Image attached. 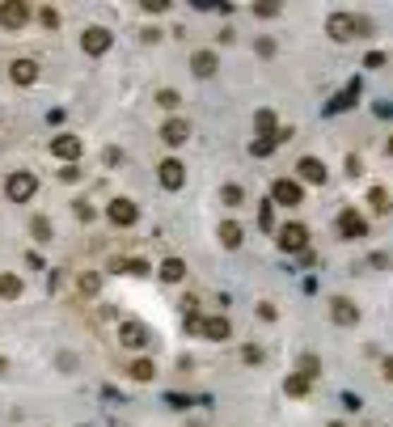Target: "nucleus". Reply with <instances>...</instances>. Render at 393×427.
Returning <instances> with one entry per match:
<instances>
[{"instance_id":"f704fd0d","label":"nucleus","mask_w":393,"mask_h":427,"mask_svg":"<svg viewBox=\"0 0 393 427\" xmlns=\"http://www.w3.org/2000/svg\"><path fill=\"white\" fill-rule=\"evenodd\" d=\"M385 377L393 381V360H385Z\"/></svg>"},{"instance_id":"5701e85b","label":"nucleus","mask_w":393,"mask_h":427,"mask_svg":"<svg viewBox=\"0 0 393 427\" xmlns=\"http://www.w3.org/2000/svg\"><path fill=\"white\" fill-rule=\"evenodd\" d=\"M0 296L4 301H17L21 296V279L17 275H0Z\"/></svg>"},{"instance_id":"9d476101","label":"nucleus","mask_w":393,"mask_h":427,"mask_svg":"<svg viewBox=\"0 0 393 427\" xmlns=\"http://www.w3.org/2000/svg\"><path fill=\"white\" fill-rule=\"evenodd\" d=\"M199 335L212 339V343H224V339H233V326H229V318H203L199 322Z\"/></svg>"},{"instance_id":"c756f323","label":"nucleus","mask_w":393,"mask_h":427,"mask_svg":"<svg viewBox=\"0 0 393 427\" xmlns=\"http://www.w3.org/2000/svg\"><path fill=\"white\" fill-rule=\"evenodd\" d=\"M119 267H123L127 275H148V263H144V258H131V263H119Z\"/></svg>"},{"instance_id":"f3484780","label":"nucleus","mask_w":393,"mask_h":427,"mask_svg":"<svg viewBox=\"0 0 393 427\" xmlns=\"http://www.w3.org/2000/svg\"><path fill=\"white\" fill-rule=\"evenodd\" d=\"M339 233H343V237H364V233H368V224H364L356 212H343V216H339Z\"/></svg>"},{"instance_id":"393cba45","label":"nucleus","mask_w":393,"mask_h":427,"mask_svg":"<svg viewBox=\"0 0 393 427\" xmlns=\"http://www.w3.org/2000/svg\"><path fill=\"white\" fill-rule=\"evenodd\" d=\"M131 377H135V381H152V377H157L152 360H131Z\"/></svg>"},{"instance_id":"6e6552de","label":"nucleus","mask_w":393,"mask_h":427,"mask_svg":"<svg viewBox=\"0 0 393 427\" xmlns=\"http://www.w3.org/2000/svg\"><path fill=\"white\" fill-rule=\"evenodd\" d=\"M25 21H30V4H25V0H4V4H0V25L17 30V25H25Z\"/></svg>"},{"instance_id":"e433bc0d","label":"nucleus","mask_w":393,"mask_h":427,"mask_svg":"<svg viewBox=\"0 0 393 427\" xmlns=\"http://www.w3.org/2000/svg\"><path fill=\"white\" fill-rule=\"evenodd\" d=\"M389 152H393V140H389Z\"/></svg>"},{"instance_id":"4be33fe9","label":"nucleus","mask_w":393,"mask_h":427,"mask_svg":"<svg viewBox=\"0 0 393 427\" xmlns=\"http://www.w3.org/2000/svg\"><path fill=\"white\" fill-rule=\"evenodd\" d=\"M220 203H224V208H241V203H246L241 186H233V182H229V186H220Z\"/></svg>"},{"instance_id":"0eeeda50","label":"nucleus","mask_w":393,"mask_h":427,"mask_svg":"<svg viewBox=\"0 0 393 427\" xmlns=\"http://www.w3.org/2000/svg\"><path fill=\"white\" fill-rule=\"evenodd\" d=\"M157 169H161V186H165V191H182V182H186V165H182V161L165 157Z\"/></svg>"},{"instance_id":"2f4dec72","label":"nucleus","mask_w":393,"mask_h":427,"mask_svg":"<svg viewBox=\"0 0 393 427\" xmlns=\"http://www.w3.org/2000/svg\"><path fill=\"white\" fill-rule=\"evenodd\" d=\"M80 292H85V296H93V292H97V275H93V271H85V275H80Z\"/></svg>"},{"instance_id":"2eb2a0df","label":"nucleus","mask_w":393,"mask_h":427,"mask_svg":"<svg viewBox=\"0 0 393 427\" xmlns=\"http://www.w3.org/2000/svg\"><path fill=\"white\" fill-rule=\"evenodd\" d=\"M330 318H334V326H356L360 322V309L351 301H334L330 305Z\"/></svg>"},{"instance_id":"ddd939ff","label":"nucleus","mask_w":393,"mask_h":427,"mask_svg":"<svg viewBox=\"0 0 393 427\" xmlns=\"http://www.w3.org/2000/svg\"><path fill=\"white\" fill-rule=\"evenodd\" d=\"M51 152H55L59 161H76V157H80V140H76V136H55V140H51Z\"/></svg>"},{"instance_id":"39448f33","label":"nucleus","mask_w":393,"mask_h":427,"mask_svg":"<svg viewBox=\"0 0 393 427\" xmlns=\"http://www.w3.org/2000/svg\"><path fill=\"white\" fill-rule=\"evenodd\" d=\"M326 30H330V38L347 42V38H356V34H360V17H351V13H334V17L326 21Z\"/></svg>"},{"instance_id":"7ed1b4c3","label":"nucleus","mask_w":393,"mask_h":427,"mask_svg":"<svg viewBox=\"0 0 393 427\" xmlns=\"http://www.w3.org/2000/svg\"><path fill=\"white\" fill-rule=\"evenodd\" d=\"M106 220L119 224V229H131V224L140 220V208H135L131 199H110V203H106Z\"/></svg>"},{"instance_id":"cd10ccee","label":"nucleus","mask_w":393,"mask_h":427,"mask_svg":"<svg viewBox=\"0 0 393 427\" xmlns=\"http://www.w3.org/2000/svg\"><path fill=\"white\" fill-rule=\"evenodd\" d=\"M318 368H322V360H318V356H305V360H301V377H305V381H313V377H318Z\"/></svg>"},{"instance_id":"6ab92c4d","label":"nucleus","mask_w":393,"mask_h":427,"mask_svg":"<svg viewBox=\"0 0 393 427\" xmlns=\"http://www.w3.org/2000/svg\"><path fill=\"white\" fill-rule=\"evenodd\" d=\"M161 279H165V284H182V279H186V263H182V258H165V263H161Z\"/></svg>"},{"instance_id":"20e7f679","label":"nucleus","mask_w":393,"mask_h":427,"mask_svg":"<svg viewBox=\"0 0 393 427\" xmlns=\"http://www.w3.org/2000/svg\"><path fill=\"white\" fill-rule=\"evenodd\" d=\"M305 246H309V229H305V224H296V220H292V224H284V229H279V250L301 254Z\"/></svg>"},{"instance_id":"bb28decb","label":"nucleus","mask_w":393,"mask_h":427,"mask_svg":"<svg viewBox=\"0 0 393 427\" xmlns=\"http://www.w3.org/2000/svg\"><path fill=\"white\" fill-rule=\"evenodd\" d=\"M250 152H254V157H267V152H275V140H271V136H258V140L250 144Z\"/></svg>"},{"instance_id":"f257e3e1","label":"nucleus","mask_w":393,"mask_h":427,"mask_svg":"<svg viewBox=\"0 0 393 427\" xmlns=\"http://www.w3.org/2000/svg\"><path fill=\"white\" fill-rule=\"evenodd\" d=\"M34 191H38V178H34L30 169H13V174H8V182H4L8 203H30V199H34Z\"/></svg>"},{"instance_id":"f8f14e48","label":"nucleus","mask_w":393,"mask_h":427,"mask_svg":"<svg viewBox=\"0 0 393 427\" xmlns=\"http://www.w3.org/2000/svg\"><path fill=\"white\" fill-rule=\"evenodd\" d=\"M161 140H165L169 148H178V144H186V140H191V127H186L182 119H169V123L161 127Z\"/></svg>"},{"instance_id":"a211bd4d","label":"nucleus","mask_w":393,"mask_h":427,"mask_svg":"<svg viewBox=\"0 0 393 427\" xmlns=\"http://www.w3.org/2000/svg\"><path fill=\"white\" fill-rule=\"evenodd\" d=\"M241 241H246V233H241V224H233V220H224V224H220V246H224V250H237Z\"/></svg>"},{"instance_id":"473e14b6","label":"nucleus","mask_w":393,"mask_h":427,"mask_svg":"<svg viewBox=\"0 0 393 427\" xmlns=\"http://www.w3.org/2000/svg\"><path fill=\"white\" fill-rule=\"evenodd\" d=\"M38 17H42V25H59V13H55V8H42Z\"/></svg>"},{"instance_id":"aec40b11","label":"nucleus","mask_w":393,"mask_h":427,"mask_svg":"<svg viewBox=\"0 0 393 427\" xmlns=\"http://www.w3.org/2000/svg\"><path fill=\"white\" fill-rule=\"evenodd\" d=\"M254 127H258V136H271V140H275V127H279V119H275L271 110H258V114H254Z\"/></svg>"},{"instance_id":"4468645a","label":"nucleus","mask_w":393,"mask_h":427,"mask_svg":"<svg viewBox=\"0 0 393 427\" xmlns=\"http://www.w3.org/2000/svg\"><path fill=\"white\" fill-rule=\"evenodd\" d=\"M296 169H301V178H305V182H313V186H322V182H326V165H322L318 157H301V165H296Z\"/></svg>"},{"instance_id":"b1692460","label":"nucleus","mask_w":393,"mask_h":427,"mask_svg":"<svg viewBox=\"0 0 393 427\" xmlns=\"http://www.w3.org/2000/svg\"><path fill=\"white\" fill-rule=\"evenodd\" d=\"M30 233H34V241H51V220L47 216H34L30 220Z\"/></svg>"},{"instance_id":"c9c22d12","label":"nucleus","mask_w":393,"mask_h":427,"mask_svg":"<svg viewBox=\"0 0 393 427\" xmlns=\"http://www.w3.org/2000/svg\"><path fill=\"white\" fill-rule=\"evenodd\" d=\"M330 427H343V423H330Z\"/></svg>"},{"instance_id":"c85d7f7f","label":"nucleus","mask_w":393,"mask_h":427,"mask_svg":"<svg viewBox=\"0 0 393 427\" xmlns=\"http://www.w3.org/2000/svg\"><path fill=\"white\" fill-rule=\"evenodd\" d=\"M258 224H262V229L271 233V224H275V203H271V199L262 203V212H258Z\"/></svg>"},{"instance_id":"7c9ffc66","label":"nucleus","mask_w":393,"mask_h":427,"mask_svg":"<svg viewBox=\"0 0 393 427\" xmlns=\"http://www.w3.org/2000/svg\"><path fill=\"white\" fill-rule=\"evenodd\" d=\"M157 102H161V106H165V110H174V106H178V102H182V97H178V93H174V89H161V93H157Z\"/></svg>"},{"instance_id":"f03ea898","label":"nucleus","mask_w":393,"mask_h":427,"mask_svg":"<svg viewBox=\"0 0 393 427\" xmlns=\"http://www.w3.org/2000/svg\"><path fill=\"white\" fill-rule=\"evenodd\" d=\"M271 199L284 203V208H301L305 203V186L292 182V178H279V182H271Z\"/></svg>"},{"instance_id":"423d86ee","label":"nucleus","mask_w":393,"mask_h":427,"mask_svg":"<svg viewBox=\"0 0 393 427\" xmlns=\"http://www.w3.org/2000/svg\"><path fill=\"white\" fill-rule=\"evenodd\" d=\"M110 30H102V25H89L85 34H80V47H85V55H106L110 51Z\"/></svg>"},{"instance_id":"a878e982","label":"nucleus","mask_w":393,"mask_h":427,"mask_svg":"<svg viewBox=\"0 0 393 427\" xmlns=\"http://www.w3.org/2000/svg\"><path fill=\"white\" fill-rule=\"evenodd\" d=\"M368 203H373V212H377V216H381V212H389V195H385L381 186H373V191H368Z\"/></svg>"},{"instance_id":"dca6fc26","label":"nucleus","mask_w":393,"mask_h":427,"mask_svg":"<svg viewBox=\"0 0 393 427\" xmlns=\"http://www.w3.org/2000/svg\"><path fill=\"white\" fill-rule=\"evenodd\" d=\"M191 72L195 76H212L216 72V51H195L191 55Z\"/></svg>"},{"instance_id":"412c9836","label":"nucleus","mask_w":393,"mask_h":427,"mask_svg":"<svg viewBox=\"0 0 393 427\" xmlns=\"http://www.w3.org/2000/svg\"><path fill=\"white\" fill-rule=\"evenodd\" d=\"M309 385H313V381H305L301 373H292V377L284 381V394H288V398H305V394H309Z\"/></svg>"},{"instance_id":"1a4fd4ad","label":"nucleus","mask_w":393,"mask_h":427,"mask_svg":"<svg viewBox=\"0 0 393 427\" xmlns=\"http://www.w3.org/2000/svg\"><path fill=\"white\" fill-rule=\"evenodd\" d=\"M119 343L131 347V351L148 347V326H140V322H123V326H119Z\"/></svg>"},{"instance_id":"9b49d317","label":"nucleus","mask_w":393,"mask_h":427,"mask_svg":"<svg viewBox=\"0 0 393 427\" xmlns=\"http://www.w3.org/2000/svg\"><path fill=\"white\" fill-rule=\"evenodd\" d=\"M8 80L13 85H34L38 80V64L34 59H13L8 64Z\"/></svg>"},{"instance_id":"72a5a7b5","label":"nucleus","mask_w":393,"mask_h":427,"mask_svg":"<svg viewBox=\"0 0 393 427\" xmlns=\"http://www.w3.org/2000/svg\"><path fill=\"white\" fill-rule=\"evenodd\" d=\"M258 318L262 322H275V305H258Z\"/></svg>"}]
</instances>
